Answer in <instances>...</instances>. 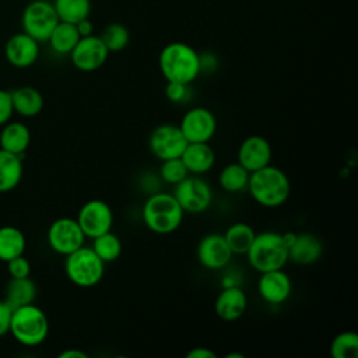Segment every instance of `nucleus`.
Wrapping results in <instances>:
<instances>
[{
  "mask_svg": "<svg viewBox=\"0 0 358 358\" xmlns=\"http://www.w3.org/2000/svg\"><path fill=\"white\" fill-rule=\"evenodd\" d=\"M273 148L270 141L259 134L246 137L238 148V161L249 173L271 164Z\"/></svg>",
  "mask_w": 358,
  "mask_h": 358,
  "instance_id": "obj_16",
  "label": "nucleus"
},
{
  "mask_svg": "<svg viewBox=\"0 0 358 358\" xmlns=\"http://www.w3.org/2000/svg\"><path fill=\"white\" fill-rule=\"evenodd\" d=\"M185 213H204L213 203V189L199 175H187L175 185L173 193Z\"/></svg>",
  "mask_w": 358,
  "mask_h": 358,
  "instance_id": "obj_8",
  "label": "nucleus"
},
{
  "mask_svg": "<svg viewBox=\"0 0 358 358\" xmlns=\"http://www.w3.org/2000/svg\"><path fill=\"white\" fill-rule=\"evenodd\" d=\"M187 358H217V354L207 347H194L186 354Z\"/></svg>",
  "mask_w": 358,
  "mask_h": 358,
  "instance_id": "obj_38",
  "label": "nucleus"
},
{
  "mask_svg": "<svg viewBox=\"0 0 358 358\" xmlns=\"http://www.w3.org/2000/svg\"><path fill=\"white\" fill-rule=\"evenodd\" d=\"M187 143H208L217 131L215 115L204 108H190L178 124Z\"/></svg>",
  "mask_w": 358,
  "mask_h": 358,
  "instance_id": "obj_10",
  "label": "nucleus"
},
{
  "mask_svg": "<svg viewBox=\"0 0 358 358\" xmlns=\"http://www.w3.org/2000/svg\"><path fill=\"white\" fill-rule=\"evenodd\" d=\"M91 248L103 263H110L117 260L123 252V245L120 238L112 231H108L94 238Z\"/></svg>",
  "mask_w": 358,
  "mask_h": 358,
  "instance_id": "obj_30",
  "label": "nucleus"
},
{
  "mask_svg": "<svg viewBox=\"0 0 358 358\" xmlns=\"http://www.w3.org/2000/svg\"><path fill=\"white\" fill-rule=\"evenodd\" d=\"M57 22L59 17L55 7L48 0H34L28 3L21 15L22 31L39 43L48 42V38Z\"/></svg>",
  "mask_w": 358,
  "mask_h": 358,
  "instance_id": "obj_7",
  "label": "nucleus"
},
{
  "mask_svg": "<svg viewBox=\"0 0 358 358\" xmlns=\"http://www.w3.org/2000/svg\"><path fill=\"white\" fill-rule=\"evenodd\" d=\"M249 264L259 273L282 268L288 262V246L281 232L263 231L255 235V239L245 253Z\"/></svg>",
  "mask_w": 358,
  "mask_h": 358,
  "instance_id": "obj_4",
  "label": "nucleus"
},
{
  "mask_svg": "<svg viewBox=\"0 0 358 358\" xmlns=\"http://www.w3.org/2000/svg\"><path fill=\"white\" fill-rule=\"evenodd\" d=\"M13 102L10 91L0 90V126L7 123L13 115Z\"/></svg>",
  "mask_w": 358,
  "mask_h": 358,
  "instance_id": "obj_36",
  "label": "nucleus"
},
{
  "mask_svg": "<svg viewBox=\"0 0 358 358\" xmlns=\"http://www.w3.org/2000/svg\"><path fill=\"white\" fill-rule=\"evenodd\" d=\"M246 190L257 204L275 208L288 200L291 194V180L281 168L268 164L249 173Z\"/></svg>",
  "mask_w": 358,
  "mask_h": 358,
  "instance_id": "obj_1",
  "label": "nucleus"
},
{
  "mask_svg": "<svg viewBox=\"0 0 358 358\" xmlns=\"http://www.w3.org/2000/svg\"><path fill=\"white\" fill-rule=\"evenodd\" d=\"M187 175H190V173L187 172L180 157L164 159L159 166V178L168 185L175 186L176 183L183 180Z\"/></svg>",
  "mask_w": 358,
  "mask_h": 358,
  "instance_id": "obj_33",
  "label": "nucleus"
},
{
  "mask_svg": "<svg viewBox=\"0 0 358 358\" xmlns=\"http://www.w3.org/2000/svg\"><path fill=\"white\" fill-rule=\"evenodd\" d=\"M227 358H245L243 354H238V352H231L227 355Z\"/></svg>",
  "mask_w": 358,
  "mask_h": 358,
  "instance_id": "obj_42",
  "label": "nucleus"
},
{
  "mask_svg": "<svg viewBox=\"0 0 358 358\" xmlns=\"http://www.w3.org/2000/svg\"><path fill=\"white\" fill-rule=\"evenodd\" d=\"M85 235L76 218L62 217L55 220L48 229V243L59 255H69L84 245Z\"/></svg>",
  "mask_w": 358,
  "mask_h": 358,
  "instance_id": "obj_12",
  "label": "nucleus"
},
{
  "mask_svg": "<svg viewBox=\"0 0 358 358\" xmlns=\"http://www.w3.org/2000/svg\"><path fill=\"white\" fill-rule=\"evenodd\" d=\"M255 229L246 222H234L224 232V238L234 255H245L255 239Z\"/></svg>",
  "mask_w": 358,
  "mask_h": 358,
  "instance_id": "obj_27",
  "label": "nucleus"
},
{
  "mask_svg": "<svg viewBox=\"0 0 358 358\" xmlns=\"http://www.w3.org/2000/svg\"><path fill=\"white\" fill-rule=\"evenodd\" d=\"M248 308L246 292L239 287H225L218 294L214 309L220 319L225 322H234L239 319Z\"/></svg>",
  "mask_w": 358,
  "mask_h": 358,
  "instance_id": "obj_18",
  "label": "nucleus"
},
{
  "mask_svg": "<svg viewBox=\"0 0 358 358\" xmlns=\"http://www.w3.org/2000/svg\"><path fill=\"white\" fill-rule=\"evenodd\" d=\"M10 94H11L13 109L18 115L25 117H34L42 112L45 101L42 94L36 88L24 85L10 91Z\"/></svg>",
  "mask_w": 358,
  "mask_h": 358,
  "instance_id": "obj_21",
  "label": "nucleus"
},
{
  "mask_svg": "<svg viewBox=\"0 0 358 358\" xmlns=\"http://www.w3.org/2000/svg\"><path fill=\"white\" fill-rule=\"evenodd\" d=\"M69 55L73 66L77 70L91 73L105 64L109 50L102 42L101 36L92 34L88 36H81Z\"/></svg>",
  "mask_w": 358,
  "mask_h": 358,
  "instance_id": "obj_11",
  "label": "nucleus"
},
{
  "mask_svg": "<svg viewBox=\"0 0 358 358\" xmlns=\"http://www.w3.org/2000/svg\"><path fill=\"white\" fill-rule=\"evenodd\" d=\"M330 355L333 358H357L358 334L351 330H345L336 334L330 344Z\"/></svg>",
  "mask_w": 358,
  "mask_h": 358,
  "instance_id": "obj_31",
  "label": "nucleus"
},
{
  "mask_svg": "<svg viewBox=\"0 0 358 358\" xmlns=\"http://www.w3.org/2000/svg\"><path fill=\"white\" fill-rule=\"evenodd\" d=\"M323 255L322 241L312 232H301L295 235L292 245L288 248V260L296 264L316 263Z\"/></svg>",
  "mask_w": 358,
  "mask_h": 358,
  "instance_id": "obj_19",
  "label": "nucleus"
},
{
  "mask_svg": "<svg viewBox=\"0 0 358 358\" xmlns=\"http://www.w3.org/2000/svg\"><path fill=\"white\" fill-rule=\"evenodd\" d=\"M76 28H77L80 36H88V35H92V32H94V25H92V22H91L90 17H88V18H84V20H81V21H78V22L76 24Z\"/></svg>",
  "mask_w": 358,
  "mask_h": 358,
  "instance_id": "obj_39",
  "label": "nucleus"
},
{
  "mask_svg": "<svg viewBox=\"0 0 358 358\" xmlns=\"http://www.w3.org/2000/svg\"><path fill=\"white\" fill-rule=\"evenodd\" d=\"M161 74L166 81L190 84L201 73L200 55L187 43L171 42L158 56Z\"/></svg>",
  "mask_w": 358,
  "mask_h": 358,
  "instance_id": "obj_2",
  "label": "nucleus"
},
{
  "mask_svg": "<svg viewBox=\"0 0 358 358\" xmlns=\"http://www.w3.org/2000/svg\"><path fill=\"white\" fill-rule=\"evenodd\" d=\"M64 271L67 278L77 287L91 288L101 282L105 274V263L91 246H81L66 255Z\"/></svg>",
  "mask_w": 358,
  "mask_h": 358,
  "instance_id": "obj_6",
  "label": "nucleus"
},
{
  "mask_svg": "<svg viewBox=\"0 0 358 358\" xmlns=\"http://www.w3.org/2000/svg\"><path fill=\"white\" fill-rule=\"evenodd\" d=\"M36 298V285L29 277L14 278L6 284L4 289V301L11 306V309H17L24 305L34 303Z\"/></svg>",
  "mask_w": 358,
  "mask_h": 358,
  "instance_id": "obj_24",
  "label": "nucleus"
},
{
  "mask_svg": "<svg viewBox=\"0 0 358 358\" xmlns=\"http://www.w3.org/2000/svg\"><path fill=\"white\" fill-rule=\"evenodd\" d=\"M80 38L81 36L76 28V24L59 21L50 32L48 42L53 52L59 55H69Z\"/></svg>",
  "mask_w": 358,
  "mask_h": 358,
  "instance_id": "obj_25",
  "label": "nucleus"
},
{
  "mask_svg": "<svg viewBox=\"0 0 358 358\" xmlns=\"http://www.w3.org/2000/svg\"><path fill=\"white\" fill-rule=\"evenodd\" d=\"M31 143V131L21 122H11L0 131V148L11 154L22 155Z\"/></svg>",
  "mask_w": 358,
  "mask_h": 358,
  "instance_id": "obj_22",
  "label": "nucleus"
},
{
  "mask_svg": "<svg viewBox=\"0 0 358 358\" xmlns=\"http://www.w3.org/2000/svg\"><path fill=\"white\" fill-rule=\"evenodd\" d=\"M248 182L249 172L239 162H231L225 165L218 175V183L221 189L228 193H241L246 190Z\"/></svg>",
  "mask_w": 358,
  "mask_h": 358,
  "instance_id": "obj_28",
  "label": "nucleus"
},
{
  "mask_svg": "<svg viewBox=\"0 0 358 358\" xmlns=\"http://www.w3.org/2000/svg\"><path fill=\"white\" fill-rule=\"evenodd\" d=\"M185 211L172 193L155 192L147 197L141 208L144 225L159 235L175 232L182 221Z\"/></svg>",
  "mask_w": 358,
  "mask_h": 358,
  "instance_id": "obj_3",
  "label": "nucleus"
},
{
  "mask_svg": "<svg viewBox=\"0 0 358 358\" xmlns=\"http://www.w3.org/2000/svg\"><path fill=\"white\" fill-rule=\"evenodd\" d=\"M257 292L266 303L278 306L292 294L291 277L282 268L263 271L257 280Z\"/></svg>",
  "mask_w": 358,
  "mask_h": 358,
  "instance_id": "obj_15",
  "label": "nucleus"
},
{
  "mask_svg": "<svg viewBox=\"0 0 358 358\" xmlns=\"http://www.w3.org/2000/svg\"><path fill=\"white\" fill-rule=\"evenodd\" d=\"M8 333L20 344L28 347L39 345L46 340L49 333L48 316L34 303L13 309Z\"/></svg>",
  "mask_w": 358,
  "mask_h": 358,
  "instance_id": "obj_5",
  "label": "nucleus"
},
{
  "mask_svg": "<svg viewBox=\"0 0 358 358\" xmlns=\"http://www.w3.org/2000/svg\"><path fill=\"white\" fill-rule=\"evenodd\" d=\"M11 315H13L11 306L4 299H0V337L6 336L10 331Z\"/></svg>",
  "mask_w": 358,
  "mask_h": 358,
  "instance_id": "obj_37",
  "label": "nucleus"
},
{
  "mask_svg": "<svg viewBox=\"0 0 358 358\" xmlns=\"http://www.w3.org/2000/svg\"><path fill=\"white\" fill-rule=\"evenodd\" d=\"M180 159L190 175H204L215 164V152L208 143H187Z\"/></svg>",
  "mask_w": 358,
  "mask_h": 358,
  "instance_id": "obj_20",
  "label": "nucleus"
},
{
  "mask_svg": "<svg viewBox=\"0 0 358 358\" xmlns=\"http://www.w3.org/2000/svg\"><path fill=\"white\" fill-rule=\"evenodd\" d=\"M151 152L161 161L169 158H178L182 155L187 140L180 131L178 124L162 123L157 126L148 138Z\"/></svg>",
  "mask_w": 358,
  "mask_h": 358,
  "instance_id": "obj_13",
  "label": "nucleus"
},
{
  "mask_svg": "<svg viewBox=\"0 0 358 358\" xmlns=\"http://www.w3.org/2000/svg\"><path fill=\"white\" fill-rule=\"evenodd\" d=\"M76 220L85 238L94 239L108 231H112L113 211L106 201L92 199L80 207Z\"/></svg>",
  "mask_w": 358,
  "mask_h": 358,
  "instance_id": "obj_9",
  "label": "nucleus"
},
{
  "mask_svg": "<svg viewBox=\"0 0 358 358\" xmlns=\"http://www.w3.org/2000/svg\"><path fill=\"white\" fill-rule=\"evenodd\" d=\"M234 285H238V281H236V277L235 275H231V274H227L222 277V281H221V287L225 288V287H234Z\"/></svg>",
  "mask_w": 358,
  "mask_h": 358,
  "instance_id": "obj_41",
  "label": "nucleus"
},
{
  "mask_svg": "<svg viewBox=\"0 0 358 358\" xmlns=\"http://www.w3.org/2000/svg\"><path fill=\"white\" fill-rule=\"evenodd\" d=\"M22 158L0 148V193L11 192L22 179Z\"/></svg>",
  "mask_w": 358,
  "mask_h": 358,
  "instance_id": "obj_23",
  "label": "nucleus"
},
{
  "mask_svg": "<svg viewBox=\"0 0 358 358\" xmlns=\"http://www.w3.org/2000/svg\"><path fill=\"white\" fill-rule=\"evenodd\" d=\"M6 263H7V270H8L10 277H14V278L29 277L31 263L28 262L27 257H24V255L13 257V259H10Z\"/></svg>",
  "mask_w": 358,
  "mask_h": 358,
  "instance_id": "obj_35",
  "label": "nucleus"
},
{
  "mask_svg": "<svg viewBox=\"0 0 358 358\" xmlns=\"http://www.w3.org/2000/svg\"><path fill=\"white\" fill-rule=\"evenodd\" d=\"M88 355L80 350H74V348H70V350H66L63 352L59 354V358H87Z\"/></svg>",
  "mask_w": 358,
  "mask_h": 358,
  "instance_id": "obj_40",
  "label": "nucleus"
},
{
  "mask_svg": "<svg viewBox=\"0 0 358 358\" xmlns=\"http://www.w3.org/2000/svg\"><path fill=\"white\" fill-rule=\"evenodd\" d=\"M59 21L77 24L91 14V0H53Z\"/></svg>",
  "mask_w": 358,
  "mask_h": 358,
  "instance_id": "obj_29",
  "label": "nucleus"
},
{
  "mask_svg": "<svg viewBox=\"0 0 358 358\" xmlns=\"http://www.w3.org/2000/svg\"><path fill=\"white\" fill-rule=\"evenodd\" d=\"M4 55L11 66L27 69L39 57V42L24 31L14 34L6 42Z\"/></svg>",
  "mask_w": 358,
  "mask_h": 358,
  "instance_id": "obj_17",
  "label": "nucleus"
},
{
  "mask_svg": "<svg viewBox=\"0 0 358 358\" xmlns=\"http://www.w3.org/2000/svg\"><path fill=\"white\" fill-rule=\"evenodd\" d=\"M190 84H183V83H175V81H166L165 87V96L173 102V103H180L186 102L190 96Z\"/></svg>",
  "mask_w": 358,
  "mask_h": 358,
  "instance_id": "obj_34",
  "label": "nucleus"
},
{
  "mask_svg": "<svg viewBox=\"0 0 358 358\" xmlns=\"http://www.w3.org/2000/svg\"><path fill=\"white\" fill-rule=\"evenodd\" d=\"M99 36H101L102 42L105 43V46L108 48L109 53L123 50L127 46L129 39H130V34H129L127 28L119 22L108 24Z\"/></svg>",
  "mask_w": 358,
  "mask_h": 358,
  "instance_id": "obj_32",
  "label": "nucleus"
},
{
  "mask_svg": "<svg viewBox=\"0 0 358 358\" xmlns=\"http://www.w3.org/2000/svg\"><path fill=\"white\" fill-rule=\"evenodd\" d=\"M27 246L25 235L14 225L0 228V260L8 262L13 257L24 255Z\"/></svg>",
  "mask_w": 358,
  "mask_h": 358,
  "instance_id": "obj_26",
  "label": "nucleus"
},
{
  "mask_svg": "<svg viewBox=\"0 0 358 358\" xmlns=\"http://www.w3.org/2000/svg\"><path fill=\"white\" fill-rule=\"evenodd\" d=\"M196 256L199 263L207 270H221L227 267L234 256L224 234L211 232L204 235L197 243Z\"/></svg>",
  "mask_w": 358,
  "mask_h": 358,
  "instance_id": "obj_14",
  "label": "nucleus"
}]
</instances>
